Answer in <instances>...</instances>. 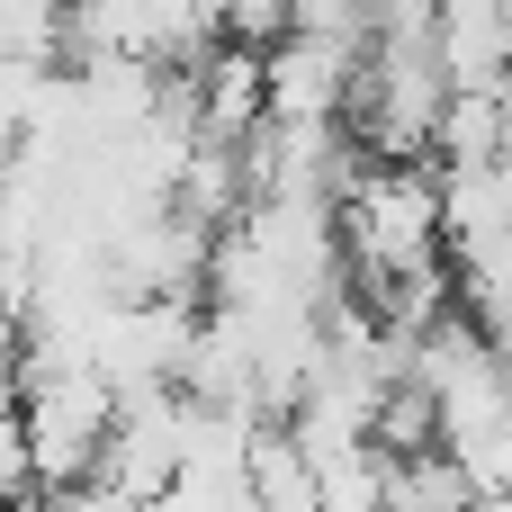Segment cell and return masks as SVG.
Returning a JSON list of instances; mask_svg holds the SVG:
<instances>
[{
    "label": "cell",
    "mask_w": 512,
    "mask_h": 512,
    "mask_svg": "<svg viewBox=\"0 0 512 512\" xmlns=\"http://www.w3.org/2000/svg\"><path fill=\"white\" fill-rule=\"evenodd\" d=\"M378 512H486V495H477V477L450 450H423V459H387Z\"/></svg>",
    "instance_id": "3957f363"
},
{
    "label": "cell",
    "mask_w": 512,
    "mask_h": 512,
    "mask_svg": "<svg viewBox=\"0 0 512 512\" xmlns=\"http://www.w3.org/2000/svg\"><path fill=\"white\" fill-rule=\"evenodd\" d=\"M252 504L261 512H324V468L306 459V441L288 423L252 432Z\"/></svg>",
    "instance_id": "7a4b0ae2"
},
{
    "label": "cell",
    "mask_w": 512,
    "mask_h": 512,
    "mask_svg": "<svg viewBox=\"0 0 512 512\" xmlns=\"http://www.w3.org/2000/svg\"><path fill=\"white\" fill-rule=\"evenodd\" d=\"M441 243H450V180H441V162H369L351 180L342 252L369 279V297L396 288V279L441 270Z\"/></svg>",
    "instance_id": "6da1fadb"
}]
</instances>
